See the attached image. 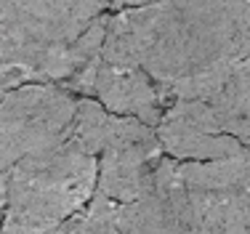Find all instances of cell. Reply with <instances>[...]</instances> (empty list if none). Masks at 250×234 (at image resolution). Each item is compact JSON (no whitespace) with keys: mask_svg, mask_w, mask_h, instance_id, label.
<instances>
[{"mask_svg":"<svg viewBox=\"0 0 250 234\" xmlns=\"http://www.w3.org/2000/svg\"><path fill=\"white\" fill-rule=\"evenodd\" d=\"M106 38L170 88L218 64L250 56V0H157L106 16Z\"/></svg>","mask_w":250,"mask_h":234,"instance_id":"6da1fadb","label":"cell"},{"mask_svg":"<svg viewBox=\"0 0 250 234\" xmlns=\"http://www.w3.org/2000/svg\"><path fill=\"white\" fill-rule=\"evenodd\" d=\"M99 154L72 128L8 170L3 232H59L96 191Z\"/></svg>","mask_w":250,"mask_h":234,"instance_id":"7a4b0ae2","label":"cell"},{"mask_svg":"<svg viewBox=\"0 0 250 234\" xmlns=\"http://www.w3.org/2000/svg\"><path fill=\"white\" fill-rule=\"evenodd\" d=\"M187 232H250V144L216 160H178Z\"/></svg>","mask_w":250,"mask_h":234,"instance_id":"3957f363","label":"cell"},{"mask_svg":"<svg viewBox=\"0 0 250 234\" xmlns=\"http://www.w3.org/2000/svg\"><path fill=\"white\" fill-rule=\"evenodd\" d=\"M77 96L62 83H27L0 91V173L67 133Z\"/></svg>","mask_w":250,"mask_h":234,"instance_id":"277c9868","label":"cell"},{"mask_svg":"<svg viewBox=\"0 0 250 234\" xmlns=\"http://www.w3.org/2000/svg\"><path fill=\"white\" fill-rule=\"evenodd\" d=\"M165 109L208 133H229L250 144V56L181 80L170 88Z\"/></svg>","mask_w":250,"mask_h":234,"instance_id":"5b68a950","label":"cell"},{"mask_svg":"<svg viewBox=\"0 0 250 234\" xmlns=\"http://www.w3.org/2000/svg\"><path fill=\"white\" fill-rule=\"evenodd\" d=\"M62 85H67L75 96L96 99L115 115L139 117L149 125H157L168 106L157 83L115 40L106 38V29L99 51Z\"/></svg>","mask_w":250,"mask_h":234,"instance_id":"8992f818","label":"cell"},{"mask_svg":"<svg viewBox=\"0 0 250 234\" xmlns=\"http://www.w3.org/2000/svg\"><path fill=\"white\" fill-rule=\"evenodd\" d=\"M154 130L163 144V152L173 160H216L245 147L240 139L229 133H208L189 120L173 115L170 109L163 112Z\"/></svg>","mask_w":250,"mask_h":234,"instance_id":"52a82bcc","label":"cell"},{"mask_svg":"<svg viewBox=\"0 0 250 234\" xmlns=\"http://www.w3.org/2000/svg\"><path fill=\"white\" fill-rule=\"evenodd\" d=\"M5 200H8V173H0V226L5 215Z\"/></svg>","mask_w":250,"mask_h":234,"instance_id":"ba28073f","label":"cell"},{"mask_svg":"<svg viewBox=\"0 0 250 234\" xmlns=\"http://www.w3.org/2000/svg\"><path fill=\"white\" fill-rule=\"evenodd\" d=\"M146 3H157V0H112L109 8L120 11V8H133V5H146Z\"/></svg>","mask_w":250,"mask_h":234,"instance_id":"9c48e42d","label":"cell"}]
</instances>
